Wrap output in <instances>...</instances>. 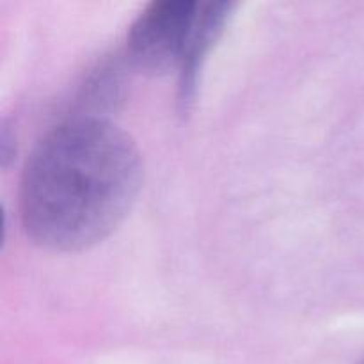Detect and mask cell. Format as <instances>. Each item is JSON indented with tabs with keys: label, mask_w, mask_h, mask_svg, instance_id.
Listing matches in <instances>:
<instances>
[{
	"label": "cell",
	"mask_w": 364,
	"mask_h": 364,
	"mask_svg": "<svg viewBox=\"0 0 364 364\" xmlns=\"http://www.w3.org/2000/svg\"><path fill=\"white\" fill-rule=\"evenodd\" d=\"M14 151H16L14 149V137L11 135L9 127L6 123H2V130H0V164H2L4 169L13 160Z\"/></svg>",
	"instance_id": "cell-4"
},
{
	"label": "cell",
	"mask_w": 364,
	"mask_h": 364,
	"mask_svg": "<svg viewBox=\"0 0 364 364\" xmlns=\"http://www.w3.org/2000/svg\"><path fill=\"white\" fill-rule=\"evenodd\" d=\"M199 9L194 0H164L142 11L128 32L134 63L153 73H164L181 64Z\"/></svg>",
	"instance_id": "cell-2"
},
{
	"label": "cell",
	"mask_w": 364,
	"mask_h": 364,
	"mask_svg": "<svg viewBox=\"0 0 364 364\" xmlns=\"http://www.w3.org/2000/svg\"><path fill=\"white\" fill-rule=\"evenodd\" d=\"M233 4L210 2L199 9L198 21L191 36L183 60H181L180 85H178V105L183 114L191 112L198 91V77L206 55L223 34L226 21L230 18Z\"/></svg>",
	"instance_id": "cell-3"
},
{
	"label": "cell",
	"mask_w": 364,
	"mask_h": 364,
	"mask_svg": "<svg viewBox=\"0 0 364 364\" xmlns=\"http://www.w3.org/2000/svg\"><path fill=\"white\" fill-rule=\"evenodd\" d=\"M141 183V153L128 134L102 117L68 119L43 137L25 166L21 224L41 247L84 251L123 223Z\"/></svg>",
	"instance_id": "cell-1"
},
{
	"label": "cell",
	"mask_w": 364,
	"mask_h": 364,
	"mask_svg": "<svg viewBox=\"0 0 364 364\" xmlns=\"http://www.w3.org/2000/svg\"><path fill=\"white\" fill-rule=\"evenodd\" d=\"M359 364H364V361H361V363H359Z\"/></svg>",
	"instance_id": "cell-5"
}]
</instances>
